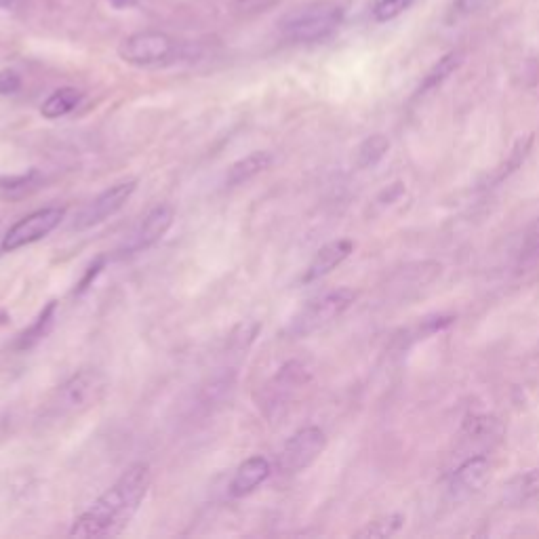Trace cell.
<instances>
[{"mask_svg":"<svg viewBox=\"0 0 539 539\" xmlns=\"http://www.w3.org/2000/svg\"><path fill=\"white\" fill-rule=\"evenodd\" d=\"M150 483L152 472L148 464L137 462L129 466L106 493L99 495L95 502L76 518L70 529V537L99 539L121 535L146 499Z\"/></svg>","mask_w":539,"mask_h":539,"instance_id":"obj_1","label":"cell"},{"mask_svg":"<svg viewBox=\"0 0 539 539\" xmlns=\"http://www.w3.org/2000/svg\"><path fill=\"white\" fill-rule=\"evenodd\" d=\"M106 386L104 373H99L97 369H81L74 373L45 403V422H62V419H72L89 411L102 401Z\"/></svg>","mask_w":539,"mask_h":539,"instance_id":"obj_2","label":"cell"},{"mask_svg":"<svg viewBox=\"0 0 539 539\" xmlns=\"http://www.w3.org/2000/svg\"><path fill=\"white\" fill-rule=\"evenodd\" d=\"M344 22V7L331 3V0H318V3L302 5L287 15H283L278 28L291 43L310 45L321 43L329 38Z\"/></svg>","mask_w":539,"mask_h":539,"instance_id":"obj_3","label":"cell"},{"mask_svg":"<svg viewBox=\"0 0 539 539\" xmlns=\"http://www.w3.org/2000/svg\"><path fill=\"white\" fill-rule=\"evenodd\" d=\"M354 302L356 293L352 289H335L318 295L293 316V321L287 327V335L299 339L321 331L333 321H337Z\"/></svg>","mask_w":539,"mask_h":539,"instance_id":"obj_4","label":"cell"},{"mask_svg":"<svg viewBox=\"0 0 539 539\" xmlns=\"http://www.w3.org/2000/svg\"><path fill=\"white\" fill-rule=\"evenodd\" d=\"M177 53V43L165 32L156 30H146V32H135L127 36L125 41L118 47V57L123 59L125 64L148 68V66H158L167 64Z\"/></svg>","mask_w":539,"mask_h":539,"instance_id":"obj_5","label":"cell"},{"mask_svg":"<svg viewBox=\"0 0 539 539\" xmlns=\"http://www.w3.org/2000/svg\"><path fill=\"white\" fill-rule=\"evenodd\" d=\"M135 188H137V179H127V182H118L106 188L102 194H97L93 201H89L81 211H78L76 219L72 222V230L83 232L93 226L104 224L106 219H110L127 205Z\"/></svg>","mask_w":539,"mask_h":539,"instance_id":"obj_6","label":"cell"},{"mask_svg":"<svg viewBox=\"0 0 539 539\" xmlns=\"http://www.w3.org/2000/svg\"><path fill=\"white\" fill-rule=\"evenodd\" d=\"M327 447V436L321 428L308 426L297 430L285 443L281 457H278V468L285 474H299L310 468L318 455Z\"/></svg>","mask_w":539,"mask_h":539,"instance_id":"obj_7","label":"cell"},{"mask_svg":"<svg viewBox=\"0 0 539 539\" xmlns=\"http://www.w3.org/2000/svg\"><path fill=\"white\" fill-rule=\"evenodd\" d=\"M66 215L64 207H47V209H38L30 215H26L24 219H19V222L7 232V236L3 238V251L11 253L22 247H28L32 243L43 241L45 236H49L59 224H62V219Z\"/></svg>","mask_w":539,"mask_h":539,"instance_id":"obj_8","label":"cell"},{"mask_svg":"<svg viewBox=\"0 0 539 539\" xmlns=\"http://www.w3.org/2000/svg\"><path fill=\"white\" fill-rule=\"evenodd\" d=\"M308 382V369L297 363V361H291L287 363L281 371H278L270 382L264 386L262 390V407L264 413L268 417L281 413V409L287 407V403L293 398L295 390L299 386H304Z\"/></svg>","mask_w":539,"mask_h":539,"instance_id":"obj_9","label":"cell"},{"mask_svg":"<svg viewBox=\"0 0 539 539\" xmlns=\"http://www.w3.org/2000/svg\"><path fill=\"white\" fill-rule=\"evenodd\" d=\"M175 219V209L167 203L156 205L146 217L144 222L139 224L137 232L133 234L131 243L127 245L129 253H142L148 251L150 247H154L156 243H161L165 234L169 232V228L173 226Z\"/></svg>","mask_w":539,"mask_h":539,"instance_id":"obj_10","label":"cell"},{"mask_svg":"<svg viewBox=\"0 0 539 539\" xmlns=\"http://www.w3.org/2000/svg\"><path fill=\"white\" fill-rule=\"evenodd\" d=\"M491 476V464L485 455L466 459L451 478V493L455 497H468L481 491Z\"/></svg>","mask_w":539,"mask_h":539,"instance_id":"obj_11","label":"cell"},{"mask_svg":"<svg viewBox=\"0 0 539 539\" xmlns=\"http://www.w3.org/2000/svg\"><path fill=\"white\" fill-rule=\"evenodd\" d=\"M352 251H354V243L346 241V238H342V241H333V243L321 247V249H318V253L314 255L310 266L306 268V272L302 276V283L308 285V283L321 281L323 276H327L339 264L346 262V259L352 255Z\"/></svg>","mask_w":539,"mask_h":539,"instance_id":"obj_12","label":"cell"},{"mask_svg":"<svg viewBox=\"0 0 539 539\" xmlns=\"http://www.w3.org/2000/svg\"><path fill=\"white\" fill-rule=\"evenodd\" d=\"M272 474V466L266 457L253 455L238 466L234 472V478L230 483V495L232 497H245L253 493L259 485L268 481V476Z\"/></svg>","mask_w":539,"mask_h":539,"instance_id":"obj_13","label":"cell"},{"mask_svg":"<svg viewBox=\"0 0 539 539\" xmlns=\"http://www.w3.org/2000/svg\"><path fill=\"white\" fill-rule=\"evenodd\" d=\"M539 497V468L512 476L504 485V502L508 506H525Z\"/></svg>","mask_w":539,"mask_h":539,"instance_id":"obj_14","label":"cell"},{"mask_svg":"<svg viewBox=\"0 0 539 539\" xmlns=\"http://www.w3.org/2000/svg\"><path fill=\"white\" fill-rule=\"evenodd\" d=\"M274 163V156L266 150H257V152H251L249 156L241 158V161H236L230 169H228V175H226V186L234 188V186H241V184H247L249 179L257 177L259 173H264L266 169H270V165Z\"/></svg>","mask_w":539,"mask_h":539,"instance_id":"obj_15","label":"cell"},{"mask_svg":"<svg viewBox=\"0 0 539 539\" xmlns=\"http://www.w3.org/2000/svg\"><path fill=\"white\" fill-rule=\"evenodd\" d=\"M55 316H57V302H55V299H51V302L41 310V314L36 316V321L26 331H22L17 335L15 350H30L36 344H41L43 339L51 333L53 323H55Z\"/></svg>","mask_w":539,"mask_h":539,"instance_id":"obj_16","label":"cell"},{"mask_svg":"<svg viewBox=\"0 0 539 539\" xmlns=\"http://www.w3.org/2000/svg\"><path fill=\"white\" fill-rule=\"evenodd\" d=\"M45 177L38 169H30L28 173L19 175H9L0 177V196L7 198V201H19V198H26L32 192L43 186Z\"/></svg>","mask_w":539,"mask_h":539,"instance_id":"obj_17","label":"cell"},{"mask_svg":"<svg viewBox=\"0 0 539 539\" xmlns=\"http://www.w3.org/2000/svg\"><path fill=\"white\" fill-rule=\"evenodd\" d=\"M83 93L74 89V87H62L53 91L41 106V114L49 121H55V118H62L70 114L78 104H81Z\"/></svg>","mask_w":539,"mask_h":539,"instance_id":"obj_18","label":"cell"},{"mask_svg":"<svg viewBox=\"0 0 539 539\" xmlns=\"http://www.w3.org/2000/svg\"><path fill=\"white\" fill-rule=\"evenodd\" d=\"M464 62V55L459 53V51H451L447 55H443L441 59H438V62L432 66V70L426 74L424 78V83L422 87H419V93H428L432 89H436L438 85H443L447 78L462 66Z\"/></svg>","mask_w":539,"mask_h":539,"instance_id":"obj_19","label":"cell"},{"mask_svg":"<svg viewBox=\"0 0 539 539\" xmlns=\"http://www.w3.org/2000/svg\"><path fill=\"white\" fill-rule=\"evenodd\" d=\"M403 525H405V516L403 514H386V516H379V518H375V521L367 523L365 529H361L356 533V537L386 539V537H392L394 533L401 531Z\"/></svg>","mask_w":539,"mask_h":539,"instance_id":"obj_20","label":"cell"},{"mask_svg":"<svg viewBox=\"0 0 539 539\" xmlns=\"http://www.w3.org/2000/svg\"><path fill=\"white\" fill-rule=\"evenodd\" d=\"M388 148H390L388 137L371 135L369 139H365V142L361 144V148L356 150V165L361 169H369V167L377 165L386 156Z\"/></svg>","mask_w":539,"mask_h":539,"instance_id":"obj_21","label":"cell"},{"mask_svg":"<svg viewBox=\"0 0 539 539\" xmlns=\"http://www.w3.org/2000/svg\"><path fill=\"white\" fill-rule=\"evenodd\" d=\"M531 144H533V137H527L525 142L521 139V142H518V144L514 146V150L510 152L508 161H506L504 165H499V167H497L495 175L489 179V184L495 186V184H499V182H504V179H506L508 175H512L518 167H521L523 161L527 158V154H529V150H531Z\"/></svg>","mask_w":539,"mask_h":539,"instance_id":"obj_22","label":"cell"},{"mask_svg":"<svg viewBox=\"0 0 539 539\" xmlns=\"http://www.w3.org/2000/svg\"><path fill=\"white\" fill-rule=\"evenodd\" d=\"M417 0H377L373 7V17L375 22L384 24L392 22L398 15H403L407 9H411Z\"/></svg>","mask_w":539,"mask_h":539,"instance_id":"obj_23","label":"cell"},{"mask_svg":"<svg viewBox=\"0 0 539 539\" xmlns=\"http://www.w3.org/2000/svg\"><path fill=\"white\" fill-rule=\"evenodd\" d=\"M487 0H453V5L449 9V22H457V19L468 17L474 11L481 9Z\"/></svg>","mask_w":539,"mask_h":539,"instance_id":"obj_24","label":"cell"},{"mask_svg":"<svg viewBox=\"0 0 539 539\" xmlns=\"http://www.w3.org/2000/svg\"><path fill=\"white\" fill-rule=\"evenodd\" d=\"M104 266H106V257L104 255H99L97 259H95V262L87 268V272H85V276L81 278V283H78L76 285V289H74V293L76 295H81V293H85L89 287H91V283L95 281V278L99 276V274H102V270H104Z\"/></svg>","mask_w":539,"mask_h":539,"instance_id":"obj_25","label":"cell"},{"mask_svg":"<svg viewBox=\"0 0 539 539\" xmlns=\"http://www.w3.org/2000/svg\"><path fill=\"white\" fill-rule=\"evenodd\" d=\"M19 89H22V76H19L15 70H3L0 72V95H15Z\"/></svg>","mask_w":539,"mask_h":539,"instance_id":"obj_26","label":"cell"},{"mask_svg":"<svg viewBox=\"0 0 539 539\" xmlns=\"http://www.w3.org/2000/svg\"><path fill=\"white\" fill-rule=\"evenodd\" d=\"M525 253L527 255H537L539 253V219L533 224V228L527 234L525 241Z\"/></svg>","mask_w":539,"mask_h":539,"instance_id":"obj_27","label":"cell"},{"mask_svg":"<svg viewBox=\"0 0 539 539\" xmlns=\"http://www.w3.org/2000/svg\"><path fill=\"white\" fill-rule=\"evenodd\" d=\"M110 3H112L116 9H125V7L137 5V0H110Z\"/></svg>","mask_w":539,"mask_h":539,"instance_id":"obj_28","label":"cell"},{"mask_svg":"<svg viewBox=\"0 0 539 539\" xmlns=\"http://www.w3.org/2000/svg\"><path fill=\"white\" fill-rule=\"evenodd\" d=\"M9 321H11L9 312H7V310H0V327H5Z\"/></svg>","mask_w":539,"mask_h":539,"instance_id":"obj_29","label":"cell"},{"mask_svg":"<svg viewBox=\"0 0 539 539\" xmlns=\"http://www.w3.org/2000/svg\"><path fill=\"white\" fill-rule=\"evenodd\" d=\"M7 5H11V0H0V7H7Z\"/></svg>","mask_w":539,"mask_h":539,"instance_id":"obj_30","label":"cell"}]
</instances>
